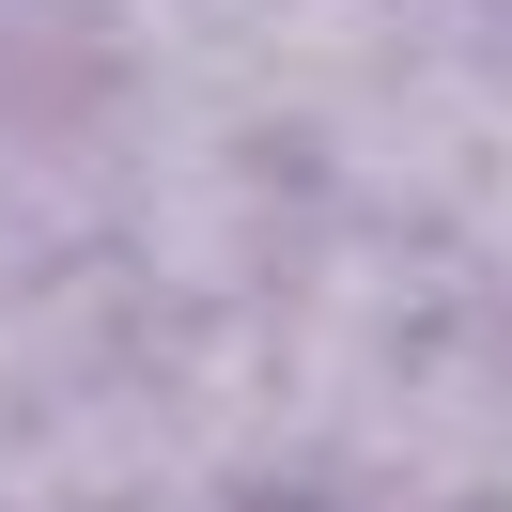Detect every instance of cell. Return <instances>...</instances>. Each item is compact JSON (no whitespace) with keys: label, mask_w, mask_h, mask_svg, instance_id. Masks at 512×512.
I'll return each mask as SVG.
<instances>
[{"label":"cell","mask_w":512,"mask_h":512,"mask_svg":"<svg viewBox=\"0 0 512 512\" xmlns=\"http://www.w3.org/2000/svg\"><path fill=\"white\" fill-rule=\"evenodd\" d=\"M435 32V0H156V63L187 78L218 125H249L295 171L326 109H357L404 47Z\"/></svg>","instance_id":"1"},{"label":"cell","mask_w":512,"mask_h":512,"mask_svg":"<svg viewBox=\"0 0 512 512\" xmlns=\"http://www.w3.org/2000/svg\"><path fill=\"white\" fill-rule=\"evenodd\" d=\"M125 512H280V497H249V481H171V497H125Z\"/></svg>","instance_id":"2"},{"label":"cell","mask_w":512,"mask_h":512,"mask_svg":"<svg viewBox=\"0 0 512 512\" xmlns=\"http://www.w3.org/2000/svg\"><path fill=\"white\" fill-rule=\"evenodd\" d=\"M435 16H466V32H512V0H435Z\"/></svg>","instance_id":"3"}]
</instances>
